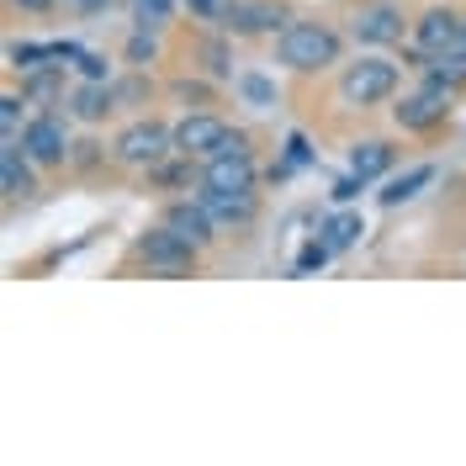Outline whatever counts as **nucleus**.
<instances>
[{
    "label": "nucleus",
    "instance_id": "f257e3e1",
    "mask_svg": "<svg viewBox=\"0 0 466 466\" xmlns=\"http://www.w3.org/2000/svg\"><path fill=\"white\" fill-rule=\"evenodd\" d=\"M345 54L339 32L323 27V22H287L281 27V43H276V58L287 64L291 75H319V69H334Z\"/></svg>",
    "mask_w": 466,
    "mask_h": 466
},
{
    "label": "nucleus",
    "instance_id": "f03ea898",
    "mask_svg": "<svg viewBox=\"0 0 466 466\" xmlns=\"http://www.w3.org/2000/svg\"><path fill=\"white\" fill-rule=\"evenodd\" d=\"M112 154L122 165H133V170H154L159 159L175 154V127H165V122H133V127L116 133Z\"/></svg>",
    "mask_w": 466,
    "mask_h": 466
},
{
    "label": "nucleus",
    "instance_id": "7ed1b4c3",
    "mask_svg": "<svg viewBox=\"0 0 466 466\" xmlns=\"http://www.w3.org/2000/svg\"><path fill=\"white\" fill-rule=\"evenodd\" d=\"M133 255H138L148 270H159V276H186V270L197 265V255H202V249H197L191 238H180L175 228H165V223H159V228H148L144 238L133 244Z\"/></svg>",
    "mask_w": 466,
    "mask_h": 466
},
{
    "label": "nucleus",
    "instance_id": "20e7f679",
    "mask_svg": "<svg viewBox=\"0 0 466 466\" xmlns=\"http://www.w3.org/2000/svg\"><path fill=\"white\" fill-rule=\"evenodd\" d=\"M392 90H398V64H387V58H360L339 75V96L350 106H377Z\"/></svg>",
    "mask_w": 466,
    "mask_h": 466
},
{
    "label": "nucleus",
    "instance_id": "39448f33",
    "mask_svg": "<svg viewBox=\"0 0 466 466\" xmlns=\"http://www.w3.org/2000/svg\"><path fill=\"white\" fill-rule=\"evenodd\" d=\"M445 116H451V86H440V80H430L424 90H413V96H403V101L392 106V122H398L403 133H430Z\"/></svg>",
    "mask_w": 466,
    "mask_h": 466
},
{
    "label": "nucleus",
    "instance_id": "423d86ee",
    "mask_svg": "<svg viewBox=\"0 0 466 466\" xmlns=\"http://www.w3.org/2000/svg\"><path fill=\"white\" fill-rule=\"evenodd\" d=\"M228 138V122L212 112H186L175 122V154H186V159H207V154H218V144Z\"/></svg>",
    "mask_w": 466,
    "mask_h": 466
},
{
    "label": "nucleus",
    "instance_id": "0eeeda50",
    "mask_svg": "<svg viewBox=\"0 0 466 466\" xmlns=\"http://www.w3.org/2000/svg\"><path fill=\"white\" fill-rule=\"evenodd\" d=\"M22 148L32 154V165L54 170V165L69 159V133H64V122H58V116H32L27 127H22Z\"/></svg>",
    "mask_w": 466,
    "mask_h": 466
},
{
    "label": "nucleus",
    "instance_id": "6e6552de",
    "mask_svg": "<svg viewBox=\"0 0 466 466\" xmlns=\"http://www.w3.org/2000/svg\"><path fill=\"white\" fill-rule=\"evenodd\" d=\"M223 27H228L233 37H255V32L287 27V11H281V5H270V0H228Z\"/></svg>",
    "mask_w": 466,
    "mask_h": 466
},
{
    "label": "nucleus",
    "instance_id": "1a4fd4ad",
    "mask_svg": "<svg viewBox=\"0 0 466 466\" xmlns=\"http://www.w3.org/2000/svg\"><path fill=\"white\" fill-rule=\"evenodd\" d=\"M350 32H355V43H398L403 37V11L392 5V0H377V5H360L355 11V22H350Z\"/></svg>",
    "mask_w": 466,
    "mask_h": 466
},
{
    "label": "nucleus",
    "instance_id": "9d476101",
    "mask_svg": "<svg viewBox=\"0 0 466 466\" xmlns=\"http://www.w3.org/2000/svg\"><path fill=\"white\" fill-rule=\"evenodd\" d=\"M165 228H175L180 238H191L197 249H207V244L218 238V218L207 212L202 197H191V202H170L165 207Z\"/></svg>",
    "mask_w": 466,
    "mask_h": 466
},
{
    "label": "nucleus",
    "instance_id": "9b49d317",
    "mask_svg": "<svg viewBox=\"0 0 466 466\" xmlns=\"http://www.w3.org/2000/svg\"><path fill=\"white\" fill-rule=\"evenodd\" d=\"M202 186H212V191H255V159H249V148L212 154L202 170Z\"/></svg>",
    "mask_w": 466,
    "mask_h": 466
},
{
    "label": "nucleus",
    "instance_id": "f8f14e48",
    "mask_svg": "<svg viewBox=\"0 0 466 466\" xmlns=\"http://www.w3.org/2000/svg\"><path fill=\"white\" fill-rule=\"evenodd\" d=\"M413 37H419V48L424 54H445V48H461V37H466V22L456 16V11H424L419 22H413Z\"/></svg>",
    "mask_w": 466,
    "mask_h": 466
},
{
    "label": "nucleus",
    "instance_id": "ddd939ff",
    "mask_svg": "<svg viewBox=\"0 0 466 466\" xmlns=\"http://www.w3.org/2000/svg\"><path fill=\"white\" fill-rule=\"evenodd\" d=\"M202 202H207V212H212L218 223H228V228L255 223V212H260L255 191H212V186H202Z\"/></svg>",
    "mask_w": 466,
    "mask_h": 466
},
{
    "label": "nucleus",
    "instance_id": "4468645a",
    "mask_svg": "<svg viewBox=\"0 0 466 466\" xmlns=\"http://www.w3.org/2000/svg\"><path fill=\"white\" fill-rule=\"evenodd\" d=\"M32 154L16 138H5V148H0V191H5V202H16V197H27L32 191Z\"/></svg>",
    "mask_w": 466,
    "mask_h": 466
},
{
    "label": "nucleus",
    "instance_id": "2eb2a0df",
    "mask_svg": "<svg viewBox=\"0 0 466 466\" xmlns=\"http://www.w3.org/2000/svg\"><path fill=\"white\" fill-rule=\"evenodd\" d=\"M112 106H116V90L106 86V80H90V86H80L69 96V112L80 116V122H101Z\"/></svg>",
    "mask_w": 466,
    "mask_h": 466
},
{
    "label": "nucleus",
    "instance_id": "dca6fc26",
    "mask_svg": "<svg viewBox=\"0 0 466 466\" xmlns=\"http://www.w3.org/2000/svg\"><path fill=\"white\" fill-rule=\"evenodd\" d=\"M387 165H392V144H381V138H366V144H355V154H350V170L360 175V180H377Z\"/></svg>",
    "mask_w": 466,
    "mask_h": 466
},
{
    "label": "nucleus",
    "instance_id": "f3484780",
    "mask_svg": "<svg viewBox=\"0 0 466 466\" xmlns=\"http://www.w3.org/2000/svg\"><path fill=\"white\" fill-rule=\"evenodd\" d=\"M430 80H440V86H466V48H445V54H430Z\"/></svg>",
    "mask_w": 466,
    "mask_h": 466
},
{
    "label": "nucleus",
    "instance_id": "a211bd4d",
    "mask_svg": "<svg viewBox=\"0 0 466 466\" xmlns=\"http://www.w3.org/2000/svg\"><path fill=\"white\" fill-rule=\"evenodd\" d=\"M233 90H238L255 112H270V106H276V86H270L265 75H238V80H233Z\"/></svg>",
    "mask_w": 466,
    "mask_h": 466
},
{
    "label": "nucleus",
    "instance_id": "6ab92c4d",
    "mask_svg": "<svg viewBox=\"0 0 466 466\" xmlns=\"http://www.w3.org/2000/svg\"><path fill=\"white\" fill-rule=\"evenodd\" d=\"M430 180H435V170H430V165H419L413 175L392 180V186L381 191V207H398V202H408V197H419V186H430Z\"/></svg>",
    "mask_w": 466,
    "mask_h": 466
},
{
    "label": "nucleus",
    "instance_id": "aec40b11",
    "mask_svg": "<svg viewBox=\"0 0 466 466\" xmlns=\"http://www.w3.org/2000/svg\"><path fill=\"white\" fill-rule=\"evenodd\" d=\"M360 233H366V228H360V218L345 212V218H329V223H323V244H329V249H350Z\"/></svg>",
    "mask_w": 466,
    "mask_h": 466
},
{
    "label": "nucleus",
    "instance_id": "412c9836",
    "mask_svg": "<svg viewBox=\"0 0 466 466\" xmlns=\"http://www.w3.org/2000/svg\"><path fill=\"white\" fill-rule=\"evenodd\" d=\"M154 58H159V43H154V32L138 27L133 37H127V64H133V69H148Z\"/></svg>",
    "mask_w": 466,
    "mask_h": 466
},
{
    "label": "nucleus",
    "instance_id": "4be33fe9",
    "mask_svg": "<svg viewBox=\"0 0 466 466\" xmlns=\"http://www.w3.org/2000/svg\"><path fill=\"white\" fill-rule=\"evenodd\" d=\"M133 16H138V27L144 32H159L165 22H170V0H138Z\"/></svg>",
    "mask_w": 466,
    "mask_h": 466
},
{
    "label": "nucleus",
    "instance_id": "5701e85b",
    "mask_svg": "<svg viewBox=\"0 0 466 466\" xmlns=\"http://www.w3.org/2000/svg\"><path fill=\"white\" fill-rule=\"evenodd\" d=\"M323 260H329V244H323V238H313V244L297 255V270H319Z\"/></svg>",
    "mask_w": 466,
    "mask_h": 466
},
{
    "label": "nucleus",
    "instance_id": "b1692460",
    "mask_svg": "<svg viewBox=\"0 0 466 466\" xmlns=\"http://www.w3.org/2000/svg\"><path fill=\"white\" fill-rule=\"evenodd\" d=\"M16 122H22V101L5 96V101H0V127H5V138H16Z\"/></svg>",
    "mask_w": 466,
    "mask_h": 466
},
{
    "label": "nucleus",
    "instance_id": "393cba45",
    "mask_svg": "<svg viewBox=\"0 0 466 466\" xmlns=\"http://www.w3.org/2000/svg\"><path fill=\"white\" fill-rule=\"evenodd\" d=\"M75 64H80V75H86V80H106V58H101V54H75Z\"/></svg>",
    "mask_w": 466,
    "mask_h": 466
},
{
    "label": "nucleus",
    "instance_id": "a878e982",
    "mask_svg": "<svg viewBox=\"0 0 466 466\" xmlns=\"http://www.w3.org/2000/svg\"><path fill=\"white\" fill-rule=\"evenodd\" d=\"M116 90V106H133V101H144V80H122V86H112Z\"/></svg>",
    "mask_w": 466,
    "mask_h": 466
},
{
    "label": "nucleus",
    "instance_id": "bb28decb",
    "mask_svg": "<svg viewBox=\"0 0 466 466\" xmlns=\"http://www.w3.org/2000/svg\"><path fill=\"white\" fill-rule=\"evenodd\" d=\"M175 96H180V101H207L212 90H207V86H191V80H180V86H175Z\"/></svg>",
    "mask_w": 466,
    "mask_h": 466
},
{
    "label": "nucleus",
    "instance_id": "cd10ccee",
    "mask_svg": "<svg viewBox=\"0 0 466 466\" xmlns=\"http://www.w3.org/2000/svg\"><path fill=\"white\" fill-rule=\"evenodd\" d=\"M112 0H69V11H80V16H101Z\"/></svg>",
    "mask_w": 466,
    "mask_h": 466
},
{
    "label": "nucleus",
    "instance_id": "c85d7f7f",
    "mask_svg": "<svg viewBox=\"0 0 466 466\" xmlns=\"http://www.w3.org/2000/svg\"><path fill=\"white\" fill-rule=\"evenodd\" d=\"M207 69H212V75H228V54H223V48H218V43H212V48H207Z\"/></svg>",
    "mask_w": 466,
    "mask_h": 466
},
{
    "label": "nucleus",
    "instance_id": "c756f323",
    "mask_svg": "<svg viewBox=\"0 0 466 466\" xmlns=\"http://www.w3.org/2000/svg\"><path fill=\"white\" fill-rule=\"evenodd\" d=\"M22 11H54V0H16Z\"/></svg>",
    "mask_w": 466,
    "mask_h": 466
},
{
    "label": "nucleus",
    "instance_id": "7c9ffc66",
    "mask_svg": "<svg viewBox=\"0 0 466 466\" xmlns=\"http://www.w3.org/2000/svg\"><path fill=\"white\" fill-rule=\"evenodd\" d=\"M461 48H466V37H461Z\"/></svg>",
    "mask_w": 466,
    "mask_h": 466
}]
</instances>
